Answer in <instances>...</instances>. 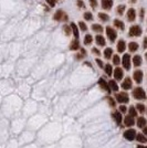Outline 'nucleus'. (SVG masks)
Masks as SVG:
<instances>
[{
  "instance_id": "f257e3e1",
  "label": "nucleus",
  "mask_w": 147,
  "mask_h": 148,
  "mask_svg": "<svg viewBox=\"0 0 147 148\" xmlns=\"http://www.w3.org/2000/svg\"><path fill=\"white\" fill-rule=\"evenodd\" d=\"M133 96H134L135 99H146V94H145V91H144V88L143 87H135L134 90H133Z\"/></svg>"
},
{
  "instance_id": "f03ea898",
  "label": "nucleus",
  "mask_w": 147,
  "mask_h": 148,
  "mask_svg": "<svg viewBox=\"0 0 147 148\" xmlns=\"http://www.w3.org/2000/svg\"><path fill=\"white\" fill-rule=\"evenodd\" d=\"M115 101L118 102L120 104H126L129 102V97L128 94L126 92H121V93H116L115 95Z\"/></svg>"
},
{
  "instance_id": "7ed1b4c3",
  "label": "nucleus",
  "mask_w": 147,
  "mask_h": 148,
  "mask_svg": "<svg viewBox=\"0 0 147 148\" xmlns=\"http://www.w3.org/2000/svg\"><path fill=\"white\" fill-rule=\"evenodd\" d=\"M136 130H133V128H129V130H125L124 132V134H123V136H124V138L126 139V140H129V142H133L135 139V137H136Z\"/></svg>"
},
{
  "instance_id": "20e7f679",
  "label": "nucleus",
  "mask_w": 147,
  "mask_h": 148,
  "mask_svg": "<svg viewBox=\"0 0 147 148\" xmlns=\"http://www.w3.org/2000/svg\"><path fill=\"white\" fill-rule=\"evenodd\" d=\"M53 19H54L55 21H67V14L63 10H58L56 12L54 13V16H53Z\"/></svg>"
},
{
  "instance_id": "39448f33",
  "label": "nucleus",
  "mask_w": 147,
  "mask_h": 148,
  "mask_svg": "<svg viewBox=\"0 0 147 148\" xmlns=\"http://www.w3.org/2000/svg\"><path fill=\"white\" fill-rule=\"evenodd\" d=\"M142 28L139 25H133L131 29H129V37H139L142 34Z\"/></svg>"
},
{
  "instance_id": "423d86ee",
  "label": "nucleus",
  "mask_w": 147,
  "mask_h": 148,
  "mask_svg": "<svg viewBox=\"0 0 147 148\" xmlns=\"http://www.w3.org/2000/svg\"><path fill=\"white\" fill-rule=\"evenodd\" d=\"M106 34H107V38L110 39L111 42H114V41L116 40L117 33H116V31L114 30L112 27H107V28H106Z\"/></svg>"
},
{
  "instance_id": "0eeeda50",
  "label": "nucleus",
  "mask_w": 147,
  "mask_h": 148,
  "mask_svg": "<svg viewBox=\"0 0 147 148\" xmlns=\"http://www.w3.org/2000/svg\"><path fill=\"white\" fill-rule=\"evenodd\" d=\"M131 56L129 54H124L123 56V59H122V64H123V68L125 69V70H127L129 71V69H131Z\"/></svg>"
},
{
  "instance_id": "6e6552de",
  "label": "nucleus",
  "mask_w": 147,
  "mask_h": 148,
  "mask_svg": "<svg viewBox=\"0 0 147 148\" xmlns=\"http://www.w3.org/2000/svg\"><path fill=\"white\" fill-rule=\"evenodd\" d=\"M143 76H144V73H143V71H141V70L135 71L134 74H133V77H134L135 82L137 84H141L142 82H143Z\"/></svg>"
},
{
  "instance_id": "1a4fd4ad",
  "label": "nucleus",
  "mask_w": 147,
  "mask_h": 148,
  "mask_svg": "<svg viewBox=\"0 0 147 148\" xmlns=\"http://www.w3.org/2000/svg\"><path fill=\"white\" fill-rule=\"evenodd\" d=\"M98 85L101 86V88H103V90H104L106 93H109V94H110V93L112 92V91H111V88L109 87V84H107V82H106V81H105L103 77H101V79L98 80Z\"/></svg>"
},
{
  "instance_id": "9d476101",
  "label": "nucleus",
  "mask_w": 147,
  "mask_h": 148,
  "mask_svg": "<svg viewBox=\"0 0 147 148\" xmlns=\"http://www.w3.org/2000/svg\"><path fill=\"white\" fill-rule=\"evenodd\" d=\"M113 75H114L116 81H121L123 79V76H124V72H123V70L121 68H116L115 70H113Z\"/></svg>"
},
{
  "instance_id": "9b49d317",
  "label": "nucleus",
  "mask_w": 147,
  "mask_h": 148,
  "mask_svg": "<svg viewBox=\"0 0 147 148\" xmlns=\"http://www.w3.org/2000/svg\"><path fill=\"white\" fill-rule=\"evenodd\" d=\"M132 85H133V83H132L131 77H126L125 80L123 81L122 88L123 90H125V91H127V90H131V88H132Z\"/></svg>"
},
{
  "instance_id": "f8f14e48",
  "label": "nucleus",
  "mask_w": 147,
  "mask_h": 148,
  "mask_svg": "<svg viewBox=\"0 0 147 148\" xmlns=\"http://www.w3.org/2000/svg\"><path fill=\"white\" fill-rule=\"evenodd\" d=\"M112 116L114 117V119H115V122H116L117 125H121V124H122L123 117H122V113H121L120 111L114 112V113L112 114Z\"/></svg>"
},
{
  "instance_id": "ddd939ff",
  "label": "nucleus",
  "mask_w": 147,
  "mask_h": 148,
  "mask_svg": "<svg viewBox=\"0 0 147 148\" xmlns=\"http://www.w3.org/2000/svg\"><path fill=\"white\" fill-rule=\"evenodd\" d=\"M124 124H125V126H126V127H132V126L135 124L134 117H132V116L127 115L126 117L124 118Z\"/></svg>"
},
{
  "instance_id": "4468645a",
  "label": "nucleus",
  "mask_w": 147,
  "mask_h": 148,
  "mask_svg": "<svg viewBox=\"0 0 147 148\" xmlns=\"http://www.w3.org/2000/svg\"><path fill=\"white\" fill-rule=\"evenodd\" d=\"M126 49V43H125V41L124 40H120L118 41V43H117V51L120 52V53H123L124 51Z\"/></svg>"
},
{
  "instance_id": "2eb2a0df",
  "label": "nucleus",
  "mask_w": 147,
  "mask_h": 148,
  "mask_svg": "<svg viewBox=\"0 0 147 148\" xmlns=\"http://www.w3.org/2000/svg\"><path fill=\"white\" fill-rule=\"evenodd\" d=\"M107 84H109V87L111 88V91H114V92H117L118 91V85H117L116 81L114 80H111L110 82H107Z\"/></svg>"
},
{
  "instance_id": "dca6fc26",
  "label": "nucleus",
  "mask_w": 147,
  "mask_h": 148,
  "mask_svg": "<svg viewBox=\"0 0 147 148\" xmlns=\"http://www.w3.org/2000/svg\"><path fill=\"white\" fill-rule=\"evenodd\" d=\"M113 6V0H102V7L103 9H106V10H110Z\"/></svg>"
},
{
  "instance_id": "f3484780",
  "label": "nucleus",
  "mask_w": 147,
  "mask_h": 148,
  "mask_svg": "<svg viewBox=\"0 0 147 148\" xmlns=\"http://www.w3.org/2000/svg\"><path fill=\"white\" fill-rule=\"evenodd\" d=\"M137 127L138 128H143L144 126H146V118L144 117V116H139V117L137 118Z\"/></svg>"
},
{
  "instance_id": "a211bd4d",
  "label": "nucleus",
  "mask_w": 147,
  "mask_h": 148,
  "mask_svg": "<svg viewBox=\"0 0 147 148\" xmlns=\"http://www.w3.org/2000/svg\"><path fill=\"white\" fill-rule=\"evenodd\" d=\"M127 19H128V21H134L135 19H136V11H135L134 9H129L128 12H127Z\"/></svg>"
},
{
  "instance_id": "6ab92c4d",
  "label": "nucleus",
  "mask_w": 147,
  "mask_h": 148,
  "mask_svg": "<svg viewBox=\"0 0 147 148\" xmlns=\"http://www.w3.org/2000/svg\"><path fill=\"white\" fill-rule=\"evenodd\" d=\"M142 63H143V59H142L141 56H135L133 58V64H134V66H141Z\"/></svg>"
},
{
  "instance_id": "aec40b11",
  "label": "nucleus",
  "mask_w": 147,
  "mask_h": 148,
  "mask_svg": "<svg viewBox=\"0 0 147 148\" xmlns=\"http://www.w3.org/2000/svg\"><path fill=\"white\" fill-rule=\"evenodd\" d=\"M135 139L137 140L138 143H142V144H145V143L147 142L146 139V136L144 135V134H136V137H135Z\"/></svg>"
},
{
  "instance_id": "412c9836",
  "label": "nucleus",
  "mask_w": 147,
  "mask_h": 148,
  "mask_svg": "<svg viewBox=\"0 0 147 148\" xmlns=\"http://www.w3.org/2000/svg\"><path fill=\"white\" fill-rule=\"evenodd\" d=\"M95 41H96L98 45H100V47H104L105 44H106L105 39L103 38V36H96V37H95Z\"/></svg>"
},
{
  "instance_id": "4be33fe9",
  "label": "nucleus",
  "mask_w": 147,
  "mask_h": 148,
  "mask_svg": "<svg viewBox=\"0 0 147 148\" xmlns=\"http://www.w3.org/2000/svg\"><path fill=\"white\" fill-rule=\"evenodd\" d=\"M80 49V43H79V40L78 39H75L74 41H72V43L70 45V50H72V51H76V50Z\"/></svg>"
},
{
  "instance_id": "5701e85b",
  "label": "nucleus",
  "mask_w": 147,
  "mask_h": 148,
  "mask_svg": "<svg viewBox=\"0 0 147 148\" xmlns=\"http://www.w3.org/2000/svg\"><path fill=\"white\" fill-rule=\"evenodd\" d=\"M128 50L129 52H136L138 50V43H136V42H129Z\"/></svg>"
},
{
  "instance_id": "b1692460",
  "label": "nucleus",
  "mask_w": 147,
  "mask_h": 148,
  "mask_svg": "<svg viewBox=\"0 0 147 148\" xmlns=\"http://www.w3.org/2000/svg\"><path fill=\"white\" fill-rule=\"evenodd\" d=\"M70 27H71V30H72V32H73L75 39H79V29H78L76 25H75V23H71Z\"/></svg>"
},
{
  "instance_id": "393cba45",
  "label": "nucleus",
  "mask_w": 147,
  "mask_h": 148,
  "mask_svg": "<svg viewBox=\"0 0 147 148\" xmlns=\"http://www.w3.org/2000/svg\"><path fill=\"white\" fill-rule=\"evenodd\" d=\"M112 56H113V49L112 48H106V49L104 50V56L105 59H111L112 58Z\"/></svg>"
},
{
  "instance_id": "a878e982",
  "label": "nucleus",
  "mask_w": 147,
  "mask_h": 148,
  "mask_svg": "<svg viewBox=\"0 0 147 148\" xmlns=\"http://www.w3.org/2000/svg\"><path fill=\"white\" fill-rule=\"evenodd\" d=\"M128 110V115L129 116H132V117H136L137 116V111H136V108H135V106H129Z\"/></svg>"
},
{
  "instance_id": "bb28decb",
  "label": "nucleus",
  "mask_w": 147,
  "mask_h": 148,
  "mask_svg": "<svg viewBox=\"0 0 147 148\" xmlns=\"http://www.w3.org/2000/svg\"><path fill=\"white\" fill-rule=\"evenodd\" d=\"M135 108H136V111H138L139 113H145V110H146V107H145V105L142 104V103H137L136 106H135Z\"/></svg>"
},
{
  "instance_id": "cd10ccee",
  "label": "nucleus",
  "mask_w": 147,
  "mask_h": 148,
  "mask_svg": "<svg viewBox=\"0 0 147 148\" xmlns=\"http://www.w3.org/2000/svg\"><path fill=\"white\" fill-rule=\"evenodd\" d=\"M114 25H115V27H117L118 29H121V30H124V28H125L124 22H123V21H121V20H118V19L114 20Z\"/></svg>"
},
{
  "instance_id": "c85d7f7f",
  "label": "nucleus",
  "mask_w": 147,
  "mask_h": 148,
  "mask_svg": "<svg viewBox=\"0 0 147 148\" xmlns=\"http://www.w3.org/2000/svg\"><path fill=\"white\" fill-rule=\"evenodd\" d=\"M104 70H105L106 75L111 76V75L113 74V68H112V65H111V64H106V65L104 66Z\"/></svg>"
},
{
  "instance_id": "c756f323",
  "label": "nucleus",
  "mask_w": 147,
  "mask_h": 148,
  "mask_svg": "<svg viewBox=\"0 0 147 148\" xmlns=\"http://www.w3.org/2000/svg\"><path fill=\"white\" fill-rule=\"evenodd\" d=\"M106 101H107V103H109V105H110L111 107H115L116 106V101L113 99V97H111V96H107L106 97Z\"/></svg>"
},
{
  "instance_id": "7c9ffc66",
  "label": "nucleus",
  "mask_w": 147,
  "mask_h": 148,
  "mask_svg": "<svg viewBox=\"0 0 147 148\" xmlns=\"http://www.w3.org/2000/svg\"><path fill=\"white\" fill-rule=\"evenodd\" d=\"M93 41V38L91 34H86L85 38H84V44L85 45H89V44H91Z\"/></svg>"
},
{
  "instance_id": "2f4dec72",
  "label": "nucleus",
  "mask_w": 147,
  "mask_h": 148,
  "mask_svg": "<svg viewBox=\"0 0 147 148\" xmlns=\"http://www.w3.org/2000/svg\"><path fill=\"white\" fill-rule=\"evenodd\" d=\"M92 30L95 31V32H102V31H103V27H102L101 25L95 23V25H92Z\"/></svg>"
},
{
  "instance_id": "473e14b6",
  "label": "nucleus",
  "mask_w": 147,
  "mask_h": 148,
  "mask_svg": "<svg viewBox=\"0 0 147 148\" xmlns=\"http://www.w3.org/2000/svg\"><path fill=\"white\" fill-rule=\"evenodd\" d=\"M98 18L101 19L102 21H104V22H106V21H109V16L106 14V13H103V12H100L98 13Z\"/></svg>"
},
{
  "instance_id": "72a5a7b5",
  "label": "nucleus",
  "mask_w": 147,
  "mask_h": 148,
  "mask_svg": "<svg viewBox=\"0 0 147 148\" xmlns=\"http://www.w3.org/2000/svg\"><path fill=\"white\" fill-rule=\"evenodd\" d=\"M121 63V59H120V56H113V64L114 65H118Z\"/></svg>"
},
{
  "instance_id": "f704fd0d",
  "label": "nucleus",
  "mask_w": 147,
  "mask_h": 148,
  "mask_svg": "<svg viewBox=\"0 0 147 148\" xmlns=\"http://www.w3.org/2000/svg\"><path fill=\"white\" fill-rule=\"evenodd\" d=\"M124 10H125V6H124V5H120V6L117 7V13H118V14L122 16L123 13H124Z\"/></svg>"
},
{
  "instance_id": "c9c22d12",
  "label": "nucleus",
  "mask_w": 147,
  "mask_h": 148,
  "mask_svg": "<svg viewBox=\"0 0 147 148\" xmlns=\"http://www.w3.org/2000/svg\"><path fill=\"white\" fill-rule=\"evenodd\" d=\"M63 31H64V33L67 34V36H70V33H71V27H69V25H63Z\"/></svg>"
},
{
  "instance_id": "e433bc0d",
  "label": "nucleus",
  "mask_w": 147,
  "mask_h": 148,
  "mask_svg": "<svg viewBox=\"0 0 147 148\" xmlns=\"http://www.w3.org/2000/svg\"><path fill=\"white\" fill-rule=\"evenodd\" d=\"M79 27H80V29L82 31H86V30H87V25H86L84 22H82V21H81V22H79Z\"/></svg>"
},
{
  "instance_id": "4c0bfd02",
  "label": "nucleus",
  "mask_w": 147,
  "mask_h": 148,
  "mask_svg": "<svg viewBox=\"0 0 147 148\" xmlns=\"http://www.w3.org/2000/svg\"><path fill=\"white\" fill-rule=\"evenodd\" d=\"M84 18H85V20H87V21H91L93 18L92 13L91 12H85L84 13Z\"/></svg>"
},
{
  "instance_id": "58836bf2",
  "label": "nucleus",
  "mask_w": 147,
  "mask_h": 148,
  "mask_svg": "<svg viewBox=\"0 0 147 148\" xmlns=\"http://www.w3.org/2000/svg\"><path fill=\"white\" fill-rule=\"evenodd\" d=\"M118 110H120V112L123 114V113H126V112H127V107H126L124 104H122L121 106H120V108H118Z\"/></svg>"
},
{
  "instance_id": "ea45409f",
  "label": "nucleus",
  "mask_w": 147,
  "mask_h": 148,
  "mask_svg": "<svg viewBox=\"0 0 147 148\" xmlns=\"http://www.w3.org/2000/svg\"><path fill=\"white\" fill-rule=\"evenodd\" d=\"M76 3H78V6L80 7L81 9H85V5H84V2H83L82 0H78Z\"/></svg>"
},
{
  "instance_id": "a19ab883",
  "label": "nucleus",
  "mask_w": 147,
  "mask_h": 148,
  "mask_svg": "<svg viewBox=\"0 0 147 148\" xmlns=\"http://www.w3.org/2000/svg\"><path fill=\"white\" fill-rule=\"evenodd\" d=\"M90 5L92 8H96L98 6V0H90Z\"/></svg>"
},
{
  "instance_id": "79ce46f5",
  "label": "nucleus",
  "mask_w": 147,
  "mask_h": 148,
  "mask_svg": "<svg viewBox=\"0 0 147 148\" xmlns=\"http://www.w3.org/2000/svg\"><path fill=\"white\" fill-rule=\"evenodd\" d=\"M47 2L50 7H54L55 3H56V0H47Z\"/></svg>"
},
{
  "instance_id": "37998d69",
  "label": "nucleus",
  "mask_w": 147,
  "mask_h": 148,
  "mask_svg": "<svg viewBox=\"0 0 147 148\" xmlns=\"http://www.w3.org/2000/svg\"><path fill=\"white\" fill-rule=\"evenodd\" d=\"M95 62L98 63V66H100V68H101V69H103V62L101 61L100 59H96V60H95Z\"/></svg>"
},
{
  "instance_id": "c03bdc74",
  "label": "nucleus",
  "mask_w": 147,
  "mask_h": 148,
  "mask_svg": "<svg viewBox=\"0 0 147 148\" xmlns=\"http://www.w3.org/2000/svg\"><path fill=\"white\" fill-rule=\"evenodd\" d=\"M92 52H93V53H95L96 56H100V54H101V52H100V51H98V50L96 49V48H93V49H92Z\"/></svg>"
},
{
  "instance_id": "a18cd8bd",
  "label": "nucleus",
  "mask_w": 147,
  "mask_h": 148,
  "mask_svg": "<svg viewBox=\"0 0 147 148\" xmlns=\"http://www.w3.org/2000/svg\"><path fill=\"white\" fill-rule=\"evenodd\" d=\"M143 134H144V135H147V128H146V126H144V127H143Z\"/></svg>"
},
{
  "instance_id": "49530a36",
  "label": "nucleus",
  "mask_w": 147,
  "mask_h": 148,
  "mask_svg": "<svg viewBox=\"0 0 147 148\" xmlns=\"http://www.w3.org/2000/svg\"><path fill=\"white\" fill-rule=\"evenodd\" d=\"M146 48H147V39L145 38L144 39V49H146Z\"/></svg>"
},
{
  "instance_id": "de8ad7c7",
  "label": "nucleus",
  "mask_w": 147,
  "mask_h": 148,
  "mask_svg": "<svg viewBox=\"0 0 147 148\" xmlns=\"http://www.w3.org/2000/svg\"><path fill=\"white\" fill-rule=\"evenodd\" d=\"M141 18L142 19L144 18V9H142V10H141Z\"/></svg>"
},
{
  "instance_id": "09e8293b",
  "label": "nucleus",
  "mask_w": 147,
  "mask_h": 148,
  "mask_svg": "<svg viewBox=\"0 0 147 148\" xmlns=\"http://www.w3.org/2000/svg\"><path fill=\"white\" fill-rule=\"evenodd\" d=\"M137 148H147L146 146H144V145H138L137 146Z\"/></svg>"
},
{
  "instance_id": "8fccbe9b",
  "label": "nucleus",
  "mask_w": 147,
  "mask_h": 148,
  "mask_svg": "<svg viewBox=\"0 0 147 148\" xmlns=\"http://www.w3.org/2000/svg\"><path fill=\"white\" fill-rule=\"evenodd\" d=\"M131 2H133V3H135V2H136V0H131Z\"/></svg>"
},
{
  "instance_id": "3c124183",
  "label": "nucleus",
  "mask_w": 147,
  "mask_h": 148,
  "mask_svg": "<svg viewBox=\"0 0 147 148\" xmlns=\"http://www.w3.org/2000/svg\"><path fill=\"white\" fill-rule=\"evenodd\" d=\"M56 1H58V0H56Z\"/></svg>"
}]
</instances>
